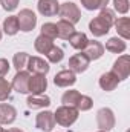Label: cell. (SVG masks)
Instances as JSON below:
<instances>
[{"mask_svg":"<svg viewBox=\"0 0 130 132\" xmlns=\"http://www.w3.org/2000/svg\"><path fill=\"white\" fill-rule=\"evenodd\" d=\"M116 17H115V11L110 8H104L99 11L97 17L94 20H90L89 23V31L94 34L95 37H103L112 29L113 23H115Z\"/></svg>","mask_w":130,"mask_h":132,"instance_id":"cell-1","label":"cell"},{"mask_svg":"<svg viewBox=\"0 0 130 132\" xmlns=\"http://www.w3.org/2000/svg\"><path fill=\"white\" fill-rule=\"evenodd\" d=\"M78 114H80V111L77 108L63 104V106L57 108V111L54 112V118H55V123H58L60 126L69 128L78 120Z\"/></svg>","mask_w":130,"mask_h":132,"instance_id":"cell-2","label":"cell"},{"mask_svg":"<svg viewBox=\"0 0 130 132\" xmlns=\"http://www.w3.org/2000/svg\"><path fill=\"white\" fill-rule=\"evenodd\" d=\"M58 14L63 20H67L72 25H75L81 20V11H80L78 5H75L73 2H64L63 5H60Z\"/></svg>","mask_w":130,"mask_h":132,"instance_id":"cell-3","label":"cell"},{"mask_svg":"<svg viewBox=\"0 0 130 132\" xmlns=\"http://www.w3.org/2000/svg\"><path fill=\"white\" fill-rule=\"evenodd\" d=\"M97 125L99 131H112L115 128V114L110 108H101L97 112Z\"/></svg>","mask_w":130,"mask_h":132,"instance_id":"cell-4","label":"cell"},{"mask_svg":"<svg viewBox=\"0 0 130 132\" xmlns=\"http://www.w3.org/2000/svg\"><path fill=\"white\" fill-rule=\"evenodd\" d=\"M17 20H18V29L23 32H31L37 25V15L34 14L32 9H28V8L20 11V14L17 15Z\"/></svg>","mask_w":130,"mask_h":132,"instance_id":"cell-5","label":"cell"},{"mask_svg":"<svg viewBox=\"0 0 130 132\" xmlns=\"http://www.w3.org/2000/svg\"><path fill=\"white\" fill-rule=\"evenodd\" d=\"M112 72L119 78V81L129 78V75H130V57L127 54H123V55H119L115 60V63L112 66Z\"/></svg>","mask_w":130,"mask_h":132,"instance_id":"cell-6","label":"cell"},{"mask_svg":"<svg viewBox=\"0 0 130 132\" xmlns=\"http://www.w3.org/2000/svg\"><path fill=\"white\" fill-rule=\"evenodd\" d=\"M29 77L31 74L28 71H17L11 81V88L18 94H29Z\"/></svg>","mask_w":130,"mask_h":132,"instance_id":"cell-7","label":"cell"},{"mask_svg":"<svg viewBox=\"0 0 130 132\" xmlns=\"http://www.w3.org/2000/svg\"><path fill=\"white\" fill-rule=\"evenodd\" d=\"M90 65V60L87 59V55L81 51V52H78V54H73L70 59H69V71H72L73 74H81V72H84L87 68Z\"/></svg>","mask_w":130,"mask_h":132,"instance_id":"cell-8","label":"cell"},{"mask_svg":"<svg viewBox=\"0 0 130 132\" xmlns=\"http://www.w3.org/2000/svg\"><path fill=\"white\" fill-rule=\"evenodd\" d=\"M35 126L37 129L43 132H51L55 126V118H54V112H49V111H43L37 115L35 118Z\"/></svg>","mask_w":130,"mask_h":132,"instance_id":"cell-9","label":"cell"},{"mask_svg":"<svg viewBox=\"0 0 130 132\" xmlns=\"http://www.w3.org/2000/svg\"><path fill=\"white\" fill-rule=\"evenodd\" d=\"M46 88H48L46 75H43V74H32L29 77V94H32V95L44 94Z\"/></svg>","mask_w":130,"mask_h":132,"instance_id":"cell-10","label":"cell"},{"mask_svg":"<svg viewBox=\"0 0 130 132\" xmlns=\"http://www.w3.org/2000/svg\"><path fill=\"white\" fill-rule=\"evenodd\" d=\"M28 72L29 74H43V75H46L48 72H49V69H51V66L49 63L44 60V59H41V57H29V60H28Z\"/></svg>","mask_w":130,"mask_h":132,"instance_id":"cell-11","label":"cell"},{"mask_svg":"<svg viewBox=\"0 0 130 132\" xmlns=\"http://www.w3.org/2000/svg\"><path fill=\"white\" fill-rule=\"evenodd\" d=\"M75 81H77V74H73L69 69H63V71L57 72L54 77V83L58 88H69V86L75 85Z\"/></svg>","mask_w":130,"mask_h":132,"instance_id":"cell-12","label":"cell"},{"mask_svg":"<svg viewBox=\"0 0 130 132\" xmlns=\"http://www.w3.org/2000/svg\"><path fill=\"white\" fill-rule=\"evenodd\" d=\"M37 8H38V12L41 15L52 17V15H57L58 14L60 3H58V0H38Z\"/></svg>","mask_w":130,"mask_h":132,"instance_id":"cell-13","label":"cell"},{"mask_svg":"<svg viewBox=\"0 0 130 132\" xmlns=\"http://www.w3.org/2000/svg\"><path fill=\"white\" fill-rule=\"evenodd\" d=\"M83 52L87 55V59L92 62V60H98L103 57L104 54V45L99 43L98 40H89L87 42V46L83 49Z\"/></svg>","mask_w":130,"mask_h":132,"instance_id":"cell-14","label":"cell"},{"mask_svg":"<svg viewBox=\"0 0 130 132\" xmlns=\"http://www.w3.org/2000/svg\"><path fill=\"white\" fill-rule=\"evenodd\" d=\"M99 88L103 89V91H106V92H110V91H113L118 85H119V78L110 71V72H104L101 77H99Z\"/></svg>","mask_w":130,"mask_h":132,"instance_id":"cell-15","label":"cell"},{"mask_svg":"<svg viewBox=\"0 0 130 132\" xmlns=\"http://www.w3.org/2000/svg\"><path fill=\"white\" fill-rule=\"evenodd\" d=\"M17 118V111L14 106L2 103L0 104V125H11Z\"/></svg>","mask_w":130,"mask_h":132,"instance_id":"cell-16","label":"cell"},{"mask_svg":"<svg viewBox=\"0 0 130 132\" xmlns=\"http://www.w3.org/2000/svg\"><path fill=\"white\" fill-rule=\"evenodd\" d=\"M127 45H126V40H123L121 37H110L107 42H106V48L109 52L112 54H123L126 51Z\"/></svg>","mask_w":130,"mask_h":132,"instance_id":"cell-17","label":"cell"},{"mask_svg":"<svg viewBox=\"0 0 130 132\" xmlns=\"http://www.w3.org/2000/svg\"><path fill=\"white\" fill-rule=\"evenodd\" d=\"M26 104L31 109H41V108L51 106V98L48 95H44V94H40V95H32L31 94L26 100Z\"/></svg>","mask_w":130,"mask_h":132,"instance_id":"cell-18","label":"cell"},{"mask_svg":"<svg viewBox=\"0 0 130 132\" xmlns=\"http://www.w3.org/2000/svg\"><path fill=\"white\" fill-rule=\"evenodd\" d=\"M52 46H54V38H49V37H46V35H43V34H40V35L35 38V42H34L35 51L40 52V54H44V55L51 51Z\"/></svg>","mask_w":130,"mask_h":132,"instance_id":"cell-19","label":"cell"},{"mask_svg":"<svg viewBox=\"0 0 130 132\" xmlns=\"http://www.w3.org/2000/svg\"><path fill=\"white\" fill-rule=\"evenodd\" d=\"M113 26L116 28V32L118 35L123 38V40H129L130 38V19L129 17H119L115 20Z\"/></svg>","mask_w":130,"mask_h":132,"instance_id":"cell-20","label":"cell"},{"mask_svg":"<svg viewBox=\"0 0 130 132\" xmlns=\"http://www.w3.org/2000/svg\"><path fill=\"white\" fill-rule=\"evenodd\" d=\"M55 26H57V37L58 38H63V40H69V37L75 32L73 25L69 23L67 20H63V19H60L55 23Z\"/></svg>","mask_w":130,"mask_h":132,"instance_id":"cell-21","label":"cell"},{"mask_svg":"<svg viewBox=\"0 0 130 132\" xmlns=\"http://www.w3.org/2000/svg\"><path fill=\"white\" fill-rule=\"evenodd\" d=\"M87 42H89V38H87V35L84 32H77V31H75V32L69 37L70 46H72L73 49H78V51H83V49L87 46Z\"/></svg>","mask_w":130,"mask_h":132,"instance_id":"cell-22","label":"cell"},{"mask_svg":"<svg viewBox=\"0 0 130 132\" xmlns=\"http://www.w3.org/2000/svg\"><path fill=\"white\" fill-rule=\"evenodd\" d=\"M2 31L6 34V35H15V34L18 32L20 29H18V20H17V15H9V17H6L5 22H3V28H2Z\"/></svg>","mask_w":130,"mask_h":132,"instance_id":"cell-23","label":"cell"},{"mask_svg":"<svg viewBox=\"0 0 130 132\" xmlns=\"http://www.w3.org/2000/svg\"><path fill=\"white\" fill-rule=\"evenodd\" d=\"M81 97V94L78 92V91H75V89H70V91H66L64 94H63V97H61V103L66 104V106H77V103H78V100Z\"/></svg>","mask_w":130,"mask_h":132,"instance_id":"cell-24","label":"cell"},{"mask_svg":"<svg viewBox=\"0 0 130 132\" xmlns=\"http://www.w3.org/2000/svg\"><path fill=\"white\" fill-rule=\"evenodd\" d=\"M109 0H81V6L86 8L87 11H95V9H104L107 8Z\"/></svg>","mask_w":130,"mask_h":132,"instance_id":"cell-25","label":"cell"},{"mask_svg":"<svg viewBox=\"0 0 130 132\" xmlns=\"http://www.w3.org/2000/svg\"><path fill=\"white\" fill-rule=\"evenodd\" d=\"M28 60H29V54L28 52H17L14 54L12 57V65L17 71H23L26 65H28Z\"/></svg>","mask_w":130,"mask_h":132,"instance_id":"cell-26","label":"cell"},{"mask_svg":"<svg viewBox=\"0 0 130 132\" xmlns=\"http://www.w3.org/2000/svg\"><path fill=\"white\" fill-rule=\"evenodd\" d=\"M46 57H48V60L51 62V63H60L63 59H64V51L61 49V48H58V46H52L51 48V51L46 54Z\"/></svg>","mask_w":130,"mask_h":132,"instance_id":"cell-27","label":"cell"},{"mask_svg":"<svg viewBox=\"0 0 130 132\" xmlns=\"http://www.w3.org/2000/svg\"><path fill=\"white\" fill-rule=\"evenodd\" d=\"M92 106H94V100L90 98L89 95H83L81 94V97H80V100H78V103H77L75 108L78 111H81V112H86V111H90Z\"/></svg>","mask_w":130,"mask_h":132,"instance_id":"cell-28","label":"cell"},{"mask_svg":"<svg viewBox=\"0 0 130 132\" xmlns=\"http://www.w3.org/2000/svg\"><path fill=\"white\" fill-rule=\"evenodd\" d=\"M11 91H12L11 83L8 80H5L3 77H0V101H5L6 98H9Z\"/></svg>","mask_w":130,"mask_h":132,"instance_id":"cell-29","label":"cell"},{"mask_svg":"<svg viewBox=\"0 0 130 132\" xmlns=\"http://www.w3.org/2000/svg\"><path fill=\"white\" fill-rule=\"evenodd\" d=\"M41 34L46 35V37H49V38H57V26H55V23H51V22L43 23Z\"/></svg>","mask_w":130,"mask_h":132,"instance_id":"cell-30","label":"cell"},{"mask_svg":"<svg viewBox=\"0 0 130 132\" xmlns=\"http://www.w3.org/2000/svg\"><path fill=\"white\" fill-rule=\"evenodd\" d=\"M130 8L129 0H113V9L118 14H127Z\"/></svg>","mask_w":130,"mask_h":132,"instance_id":"cell-31","label":"cell"},{"mask_svg":"<svg viewBox=\"0 0 130 132\" xmlns=\"http://www.w3.org/2000/svg\"><path fill=\"white\" fill-rule=\"evenodd\" d=\"M18 2H20V0H0V5H2V8H3L5 11L12 12V11H15V9H17Z\"/></svg>","mask_w":130,"mask_h":132,"instance_id":"cell-32","label":"cell"},{"mask_svg":"<svg viewBox=\"0 0 130 132\" xmlns=\"http://www.w3.org/2000/svg\"><path fill=\"white\" fill-rule=\"evenodd\" d=\"M9 62L6 59H0V77H5L9 72Z\"/></svg>","mask_w":130,"mask_h":132,"instance_id":"cell-33","label":"cell"},{"mask_svg":"<svg viewBox=\"0 0 130 132\" xmlns=\"http://www.w3.org/2000/svg\"><path fill=\"white\" fill-rule=\"evenodd\" d=\"M8 132H23L22 129H18V128H12V129H9Z\"/></svg>","mask_w":130,"mask_h":132,"instance_id":"cell-34","label":"cell"},{"mask_svg":"<svg viewBox=\"0 0 130 132\" xmlns=\"http://www.w3.org/2000/svg\"><path fill=\"white\" fill-rule=\"evenodd\" d=\"M0 132H8V131H6L5 128H2V126H0Z\"/></svg>","mask_w":130,"mask_h":132,"instance_id":"cell-35","label":"cell"},{"mask_svg":"<svg viewBox=\"0 0 130 132\" xmlns=\"http://www.w3.org/2000/svg\"><path fill=\"white\" fill-rule=\"evenodd\" d=\"M2 35H3V31H2V28H0V40H2Z\"/></svg>","mask_w":130,"mask_h":132,"instance_id":"cell-36","label":"cell"},{"mask_svg":"<svg viewBox=\"0 0 130 132\" xmlns=\"http://www.w3.org/2000/svg\"><path fill=\"white\" fill-rule=\"evenodd\" d=\"M98 132H106V131H98Z\"/></svg>","mask_w":130,"mask_h":132,"instance_id":"cell-37","label":"cell"}]
</instances>
